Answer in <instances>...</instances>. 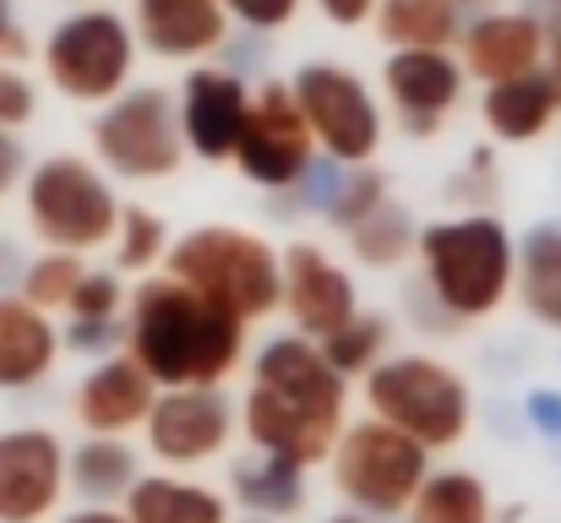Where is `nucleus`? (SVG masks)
Segmentation results:
<instances>
[{
	"label": "nucleus",
	"instance_id": "nucleus-1",
	"mask_svg": "<svg viewBox=\"0 0 561 523\" xmlns=\"http://www.w3.org/2000/svg\"><path fill=\"white\" fill-rule=\"evenodd\" d=\"M245 442L295 469L328 464L339 431L350 425V382L300 333H273L251 349V387L234 409Z\"/></svg>",
	"mask_w": 561,
	"mask_h": 523
},
{
	"label": "nucleus",
	"instance_id": "nucleus-2",
	"mask_svg": "<svg viewBox=\"0 0 561 523\" xmlns=\"http://www.w3.org/2000/svg\"><path fill=\"white\" fill-rule=\"evenodd\" d=\"M245 333L234 317L191 295L170 273H148L126 295V349L137 371L159 387H224L245 365Z\"/></svg>",
	"mask_w": 561,
	"mask_h": 523
},
{
	"label": "nucleus",
	"instance_id": "nucleus-3",
	"mask_svg": "<svg viewBox=\"0 0 561 523\" xmlns=\"http://www.w3.org/2000/svg\"><path fill=\"white\" fill-rule=\"evenodd\" d=\"M414 257L425 273V295L447 328L485 322L507 306L518 273V240L496 213L436 218L414 235Z\"/></svg>",
	"mask_w": 561,
	"mask_h": 523
},
{
	"label": "nucleus",
	"instance_id": "nucleus-4",
	"mask_svg": "<svg viewBox=\"0 0 561 523\" xmlns=\"http://www.w3.org/2000/svg\"><path fill=\"white\" fill-rule=\"evenodd\" d=\"M164 273L175 284H186L191 295H202L207 306H218L224 317H234L240 328L278 317V289H284L278 246L256 229L196 224V229L170 240Z\"/></svg>",
	"mask_w": 561,
	"mask_h": 523
},
{
	"label": "nucleus",
	"instance_id": "nucleus-5",
	"mask_svg": "<svg viewBox=\"0 0 561 523\" xmlns=\"http://www.w3.org/2000/svg\"><path fill=\"white\" fill-rule=\"evenodd\" d=\"M360 393H366V414L371 420L392 425L398 436H409L431 458L453 453L469 436V425H474L469 376L458 365H447L442 354H425V349H403V354L376 360L371 371L360 376Z\"/></svg>",
	"mask_w": 561,
	"mask_h": 523
},
{
	"label": "nucleus",
	"instance_id": "nucleus-6",
	"mask_svg": "<svg viewBox=\"0 0 561 523\" xmlns=\"http://www.w3.org/2000/svg\"><path fill=\"white\" fill-rule=\"evenodd\" d=\"M121 196L110 174L82 154H49L27 170V229L44 251L93 257L115 240Z\"/></svg>",
	"mask_w": 561,
	"mask_h": 523
},
{
	"label": "nucleus",
	"instance_id": "nucleus-7",
	"mask_svg": "<svg viewBox=\"0 0 561 523\" xmlns=\"http://www.w3.org/2000/svg\"><path fill=\"white\" fill-rule=\"evenodd\" d=\"M328 469H333V491L360 519H403L431 475V453L366 414V420H350L339 431Z\"/></svg>",
	"mask_w": 561,
	"mask_h": 523
},
{
	"label": "nucleus",
	"instance_id": "nucleus-8",
	"mask_svg": "<svg viewBox=\"0 0 561 523\" xmlns=\"http://www.w3.org/2000/svg\"><path fill=\"white\" fill-rule=\"evenodd\" d=\"M44 77L71 104H110L131 88L137 71V33L121 11L82 5L60 16L44 38Z\"/></svg>",
	"mask_w": 561,
	"mask_h": 523
},
{
	"label": "nucleus",
	"instance_id": "nucleus-9",
	"mask_svg": "<svg viewBox=\"0 0 561 523\" xmlns=\"http://www.w3.org/2000/svg\"><path fill=\"white\" fill-rule=\"evenodd\" d=\"M93 154H99V170L115 180H137V185L175 180L186 164L175 93L170 88H126L121 99H110L93 121Z\"/></svg>",
	"mask_w": 561,
	"mask_h": 523
},
{
	"label": "nucleus",
	"instance_id": "nucleus-10",
	"mask_svg": "<svg viewBox=\"0 0 561 523\" xmlns=\"http://www.w3.org/2000/svg\"><path fill=\"white\" fill-rule=\"evenodd\" d=\"M289 93H295V110H300L317 154H328V164H350V170L371 164L381 137H387V121H381L360 71L333 66V60H311L295 71Z\"/></svg>",
	"mask_w": 561,
	"mask_h": 523
},
{
	"label": "nucleus",
	"instance_id": "nucleus-11",
	"mask_svg": "<svg viewBox=\"0 0 561 523\" xmlns=\"http://www.w3.org/2000/svg\"><path fill=\"white\" fill-rule=\"evenodd\" d=\"M229 164L240 170V180H251L262 191H300V180L317 164V143H311V132L295 110L289 82L251 88Z\"/></svg>",
	"mask_w": 561,
	"mask_h": 523
},
{
	"label": "nucleus",
	"instance_id": "nucleus-12",
	"mask_svg": "<svg viewBox=\"0 0 561 523\" xmlns=\"http://www.w3.org/2000/svg\"><path fill=\"white\" fill-rule=\"evenodd\" d=\"M234 425H240L234 398L224 387H175V393L153 398V409L142 420V442L164 475H186V469H202L229 453Z\"/></svg>",
	"mask_w": 561,
	"mask_h": 523
},
{
	"label": "nucleus",
	"instance_id": "nucleus-13",
	"mask_svg": "<svg viewBox=\"0 0 561 523\" xmlns=\"http://www.w3.org/2000/svg\"><path fill=\"white\" fill-rule=\"evenodd\" d=\"M278 273H284L278 311L289 317V333H300L311 344H322L333 328H344L360 311V289H355L350 268H339L317 240H289L278 251Z\"/></svg>",
	"mask_w": 561,
	"mask_h": 523
},
{
	"label": "nucleus",
	"instance_id": "nucleus-14",
	"mask_svg": "<svg viewBox=\"0 0 561 523\" xmlns=\"http://www.w3.org/2000/svg\"><path fill=\"white\" fill-rule=\"evenodd\" d=\"M66 502V442L49 425L0 431V523H49Z\"/></svg>",
	"mask_w": 561,
	"mask_h": 523
},
{
	"label": "nucleus",
	"instance_id": "nucleus-15",
	"mask_svg": "<svg viewBox=\"0 0 561 523\" xmlns=\"http://www.w3.org/2000/svg\"><path fill=\"white\" fill-rule=\"evenodd\" d=\"M381 88L409 137H436L463 99V71L447 49H392L381 66Z\"/></svg>",
	"mask_w": 561,
	"mask_h": 523
},
{
	"label": "nucleus",
	"instance_id": "nucleus-16",
	"mask_svg": "<svg viewBox=\"0 0 561 523\" xmlns=\"http://www.w3.org/2000/svg\"><path fill=\"white\" fill-rule=\"evenodd\" d=\"M245 99L251 88L234 71L218 66H191L175 99V121H181V143L186 154H196L202 164H229L240 121H245Z\"/></svg>",
	"mask_w": 561,
	"mask_h": 523
},
{
	"label": "nucleus",
	"instance_id": "nucleus-17",
	"mask_svg": "<svg viewBox=\"0 0 561 523\" xmlns=\"http://www.w3.org/2000/svg\"><path fill=\"white\" fill-rule=\"evenodd\" d=\"M153 398H159V387L137 371V360L131 354H110V360H93V371L77 382L71 420L88 436H131V431H142Z\"/></svg>",
	"mask_w": 561,
	"mask_h": 523
},
{
	"label": "nucleus",
	"instance_id": "nucleus-18",
	"mask_svg": "<svg viewBox=\"0 0 561 523\" xmlns=\"http://www.w3.org/2000/svg\"><path fill=\"white\" fill-rule=\"evenodd\" d=\"M458 49H463L458 71H469L474 82L496 88V82L540 71V60H546V22L529 16V11H491V16L463 27Z\"/></svg>",
	"mask_w": 561,
	"mask_h": 523
},
{
	"label": "nucleus",
	"instance_id": "nucleus-19",
	"mask_svg": "<svg viewBox=\"0 0 561 523\" xmlns=\"http://www.w3.org/2000/svg\"><path fill=\"white\" fill-rule=\"evenodd\" d=\"M131 33L159 60H202L224 44L229 16L218 0H137Z\"/></svg>",
	"mask_w": 561,
	"mask_h": 523
},
{
	"label": "nucleus",
	"instance_id": "nucleus-20",
	"mask_svg": "<svg viewBox=\"0 0 561 523\" xmlns=\"http://www.w3.org/2000/svg\"><path fill=\"white\" fill-rule=\"evenodd\" d=\"M60 365V328L55 317L0 295V393H33Z\"/></svg>",
	"mask_w": 561,
	"mask_h": 523
},
{
	"label": "nucleus",
	"instance_id": "nucleus-21",
	"mask_svg": "<svg viewBox=\"0 0 561 523\" xmlns=\"http://www.w3.org/2000/svg\"><path fill=\"white\" fill-rule=\"evenodd\" d=\"M480 121L496 143L507 148H524L535 137H546L561 121V88L551 71H529V77H513V82H496L485 88L480 99Z\"/></svg>",
	"mask_w": 561,
	"mask_h": 523
},
{
	"label": "nucleus",
	"instance_id": "nucleus-22",
	"mask_svg": "<svg viewBox=\"0 0 561 523\" xmlns=\"http://www.w3.org/2000/svg\"><path fill=\"white\" fill-rule=\"evenodd\" d=\"M137 480L142 458L126 436H82L66 453V491H77L82 508H121Z\"/></svg>",
	"mask_w": 561,
	"mask_h": 523
},
{
	"label": "nucleus",
	"instance_id": "nucleus-23",
	"mask_svg": "<svg viewBox=\"0 0 561 523\" xmlns=\"http://www.w3.org/2000/svg\"><path fill=\"white\" fill-rule=\"evenodd\" d=\"M121 513L131 523H229V497L202 486V480L153 469L126 491Z\"/></svg>",
	"mask_w": 561,
	"mask_h": 523
},
{
	"label": "nucleus",
	"instance_id": "nucleus-24",
	"mask_svg": "<svg viewBox=\"0 0 561 523\" xmlns=\"http://www.w3.org/2000/svg\"><path fill=\"white\" fill-rule=\"evenodd\" d=\"M229 502H240L245 519L256 523L295 519L306 508V469H295L273 453H251L229 469Z\"/></svg>",
	"mask_w": 561,
	"mask_h": 523
},
{
	"label": "nucleus",
	"instance_id": "nucleus-25",
	"mask_svg": "<svg viewBox=\"0 0 561 523\" xmlns=\"http://www.w3.org/2000/svg\"><path fill=\"white\" fill-rule=\"evenodd\" d=\"M513 295L524 300V311L561 333V224H535L518 240V273H513Z\"/></svg>",
	"mask_w": 561,
	"mask_h": 523
},
{
	"label": "nucleus",
	"instance_id": "nucleus-26",
	"mask_svg": "<svg viewBox=\"0 0 561 523\" xmlns=\"http://www.w3.org/2000/svg\"><path fill=\"white\" fill-rule=\"evenodd\" d=\"M376 33L392 49H447L458 44L453 0H376Z\"/></svg>",
	"mask_w": 561,
	"mask_h": 523
},
{
	"label": "nucleus",
	"instance_id": "nucleus-27",
	"mask_svg": "<svg viewBox=\"0 0 561 523\" xmlns=\"http://www.w3.org/2000/svg\"><path fill=\"white\" fill-rule=\"evenodd\" d=\"M403 519L409 523H491V491L469 469H431Z\"/></svg>",
	"mask_w": 561,
	"mask_h": 523
},
{
	"label": "nucleus",
	"instance_id": "nucleus-28",
	"mask_svg": "<svg viewBox=\"0 0 561 523\" xmlns=\"http://www.w3.org/2000/svg\"><path fill=\"white\" fill-rule=\"evenodd\" d=\"M414 235H420V224L409 218V207L387 196L366 224L350 229V251H355L371 273H392V268H403V262L414 257Z\"/></svg>",
	"mask_w": 561,
	"mask_h": 523
},
{
	"label": "nucleus",
	"instance_id": "nucleus-29",
	"mask_svg": "<svg viewBox=\"0 0 561 523\" xmlns=\"http://www.w3.org/2000/svg\"><path fill=\"white\" fill-rule=\"evenodd\" d=\"M317 349H322V360H328L344 382H360L376 360H387V349H392V322H387V317H371V311H355L344 328H333Z\"/></svg>",
	"mask_w": 561,
	"mask_h": 523
},
{
	"label": "nucleus",
	"instance_id": "nucleus-30",
	"mask_svg": "<svg viewBox=\"0 0 561 523\" xmlns=\"http://www.w3.org/2000/svg\"><path fill=\"white\" fill-rule=\"evenodd\" d=\"M88 273V257H66V251H38L33 262H22V273H16V300L22 306H33V311H44V317H66V306H71V289H77V278Z\"/></svg>",
	"mask_w": 561,
	"mask_h": 523
},
{
	"label": "nucleus",
	"instance_id": "nucleus-31",
	"mask_svg": "<svg viewBox=\"0 0 561 523\" xmlns=\"http://www.w3.org/2000/svg\"><path fill=\"white\" fill-rule=\"evenodd\" d=\"M115 268H126V273H159L164 268V257H170V224L153 213V207H121V224H115Z\"/></svg>",
	"mask_w": 561,
	"mask_h": 523
},
{
	"label": "nucleus",
	"instance_id": "nucleus-32",
	"mask_svg": "<svg viewBox=\"0 0 561 523\" xmlns=\"http://www.w3.org/2000/svg\"><path fill=\"white\" fill-rule=\"evenodd\" d=\"M381 202H387V180H381V170H371V164L339 174V180L322 191V213H328V224L344 229V235H350L355 224H366Z\"/></svg>",
	"mask_w": 561,
	"mask_h": 523
},
{
	"label": "nucleus",
	"instance_id": "nucleus-33",
	"mask_svg": "<svg viewBox=\"0 0 561 523\" xmlns=\"http://www.w3.org/2000/svg\"><path fill=\"white\" fill-rule=\"evenodd\" d=\"M126 284L115 268H88L71 289V306H66V322H121L126 317Z\"/></svg>",
	"mask_w": 561,
	"mask_h": 523
},
{
	"label": "nucleus",
	"instance_id": "nucleus-34",
	"mask_svg": "<svg viewBox=\"0 0 561 523\" xmlns=\"http://www.w3.org/2000/svg\"><path fill=\"white\" fill-rule=\"evenodd\" d=\"M82 354V360H110L126 349V317L121 322H66L60 328V354Z\"/></svg>",
	"mask_w": 561,
	"mask_h": 523
},
{
	"label": "nucleus",
	"instance_id": "nucleus-35",
	"mask_svg": "<svg viewBox=\"0 0 561 523\" xmlns=\"http://www.w3.org/2000/svg\"><path fill=\"white\" fill-rule=\"evenodd\" d=\"M218 5H224V16L245 22L251 33H278L300 16V0H218Z\"/></svg>",
	"mask_w": 561,
	"mask_h": 523
},
{
	"label": "nucleus",
	"instance_id": "nucleus-36",
	"mask_svg": "<svg viewBox=\"0 0 561 523\" xmlns=\"http://www.w3.org/2000/svg\"><path fill=\"white\" fill-rule=\"evenodd\" d=\"M38 115V93L16 66H0V132H16Z\"/></svg>",
	"mask_w": 561,
	"mask_h": 523
},
{
	"label": "nucleus",
	"instance_id": "nucleus-37",
	"mask_svg": "<svg viewBox=\"0 0 561 523\" xmlns=\"http://www.w3.org/2000/svg\"><path fill=\"white\" fill-rule=\"evenodd\" d=\"M524 414H529L535 436H561V387H529Z\"/></svg>",
	"mask_w": 561,
	"mask_h": 523
},
{
	"label": "nucleus",
	"instance_id": "nucleus-38",
	"mask_svg": "<svg viewBox=\"0 0 561 523\" xmlns=\"http://www.w3.org/2000/svg\"><path fill=\"white\" fill-rule=\"evenodd\" d=\"M27 55H33V38H27V27L16 22V5L0 0V66H16V60H27Z\"/></svg>",
	"mask_w": 561,
	"mask_h": 523
},
{
	"label": "nucleus",
	"instance_id": "nucleus-39",
	"mask_svg": "<svg viewBox=\"0 0 561 523\" xmlns=\"http://www.w3.org/2000/svg\"><path fill=\"white\" fill-rule=\"evenodd\" d=\"M317 11H322L333 27H366L376 16V0H317Z\"/></svg>",
	"mask_w": 561,
	"mask_h": 523
},
{
	"label": "nucleus",
	"instance_id": "nucleus-40",
	"mask_svg": "<svg viewBox=\"0 0 561 523\" xmlns=\"http://www.w3.org/2000/svg\"><path fill=\"white\" fill-rule=\"evenodd\" d=\"M27 174V154H22V143H16V132H0V196L5 191H16V180Z\"/></svg>",
	"mask_w": 561,
	"mask_h": 523
},
{
	"label": "nucleus",
	"instance_id": "nucleus-41",
	"mask_svg": "<svg viewBox=\"0 0 561 523\" xmlns=\"http://www.w3.org/2000/svg\"><path fill=\"white\" fill-rule=\"evenodd\" d=\"M55 523H131L121 508H71V513H60Z\"/></svg>",
	"mask_w": 561,
	"mask_h": 523
},
{
	"label": "nucleus",
	"instance_id": "nucleus-42",
	"mask_svg": "<svg viewBox=\"0 0 561 523\" xmlns=\"http://www.w3.org/2000/svg\"><path fill=\"white\" fill-rule=\"evenodd\" d=\"M546 55H551V77H557V88H561V22L551 27V38H546Z\"/></svg>",
	"mask_w": 561,
	"mask_h": 523
},
{
	"label": "nucleus",
	"instance_id": "nucleus-43",
	"mask_svg": "<svg viewBox=\"0 0 561 523\" xmlns=\"http://www.w3.org/2000/svg\"><path fill=\"white\" fill-rule=\"evenodd\" d=\"M322 523H376V519H360V513H333V519H322Z\"/></svg>",
	"mask_w": 561,
	"mask_h": 523
},
{
	"label": "nucleus",
	"instance_id": "nucleus-44",
	"mask_svg": "<svg viewBox=\"0 0 561 523\" xmlns=\"http://www.w3.org/2000/svg\"><path fill=\"white\" fill-rule=\"evenodd\" d=\"M551 5H557V11H561V0H551Z\"/></svg>",
	"mask_w": 561,
	"mask_h": 523
},
{
	"label": "nucleus",
	"instance_id": "nucleus-45",
	"mask_svg": "<svg viewBox=\"0 0 561 523\" xmlns=\"http://www.w3.org/2000/svg\"><path fill=\"white\" fill-rule=\"evenodd\" d=\"M229 523H234V519H229ZM245 523H256V519H245Z\"/></svg>",
	"mask_w": 561,
	"mask_h": 523
},
{
	"label": "nucleus",
	"instance_id": "nucleus-46",
	"mask_svg": "<svg viewBox=\"0 0 561 523\" xmlns=\"http://www.w3.org/2000/svg\"><path fill=\"white\" fill-rule=\"evenodd\" d=\"M453 5H458V0H453Z\"/></svg>",
	"mask_w": 561,
	"mask_h": 523
}]
</instances>
